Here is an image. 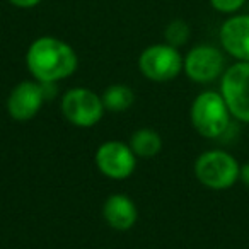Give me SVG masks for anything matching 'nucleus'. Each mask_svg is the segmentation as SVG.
<instances>
[{"mask_svg":"<svg viewBox=\"0 0 249 249\" xmlns=\"http://www.w3.org/2000/svg\"><path fill=\"white\" fill-rule=\"evenodd\" d=\"M183 70L193 82L210 84L225 72V56L212 45H198L188 52Z\"/></svg>","mask_w":249,"mask_h":249,"instance_id":"nucleus-8","label":"nucleus"},{"mask_svg":"<svg viewBox=\"0 0 249 249\" xmlns=\"http://www.w3.org/2000/svg\"><path fill=\"white\" fill-rule=\"evenodd\" d=\"M52 87H55V84H43L38 80H24L18 84L9 94V114L18 121H28L35 118L43 107V103L52 94L55 96V90L52 92Z\"/></svg>","mask_w":249,"mask_h":249,"instance_id":"nucleus-7","label":"nucleus"},{"mask_svg":"<svg viewBox=\"0 0 249 249\" xmlns=\"http://www.w3.org/2000/svg\"><path fill=\"white\" fill-rule=\"evenodd\" d=\"M191 124L203 139H222L231 126L232 114L220 92L203 90L195 97L190 111Z\"/></svg>","mask_w":249,"mask_h":249,"instance_id":"nucleus-2","label":"nucleus"},{"mask_svg":"<svg viewBox=\"0 0 249 249\" xmlns=\"http://www.w3.org/2000/svg\"><path fill=\"white\" fill-rule=\"evenodd\" d=\"M241 164L225 150H207L195 162V176L210 190H229L239 179Z\"/></svg>","mask_w":249,"mask_h":249,"instance_id":"nucleus-3","label":"nucleus"},{"mask_svg":"<svg viewBox=\"0 0 249 249\" xmlns=\"http://www.w3.org/2000/svg\"><path fill=\"white\" fill-rule=\"evenodd\" d=\"M26 65L35 80L56 84L75 72L79 58L69 43L53 36H41L29 46L26 53Z\"/></svg>","mask_w":249,"mask_h":249,"instance_id":"nucleus-1","label":"nucleus"},{"mask_svg":"<svg viewBox=\"0 0 249 249\" xmlns=\"http://www.w3.org/2000/svg\"><path fill=\"white\" fill-rule=\"evenodd\" d=\"M104 107L101 96H97L94 90L86 87H75L67 90L62 97V113L67 120L80 128H90L97 124L103 118Z\"/></svg>","mask_w":249,"mask_h":249,"instance_id":"nucleus-5","label":"nucleus"},{"mask_svg":"<svg viewBox=\"0 0 249 249\" xmlns=\"http://www.w3.org/2000/svg\"><path fill=\"white\" fill-rule=\"evenodd\" d=\"M184 58L178 48L167 45H152L142 52L139 58V67L143 77L154 82H167L176 79L183 70Z\"/></svg>","mask_w":249,"mask_h":249,"instance_id":"nucleus-6","label":"nucleus"},{"mask_svg":"<svg viewBox=\"0 0 249 249\" xmlns=\"http://www.w3.org/2000/svg\"><path fill=\"white\" fill-rule=\"evenodd\" d=\"M103 215L107 225L116 231H128L135 225L139 212L132 198L126 195H111L103 207Z\"/></svg>","mask_w":249,"mask_h":249,"instance_id":"nucleus-11","label":"nucleus"},{"mask_svg":"<svg viewBox=\"0 0 249 249\" xmlns=\"http://www.w3.org/2000/svg\"><path fill=\"white\" fill-rule=\"evenodd\" d=\"M244 4L246 0H210L212 7L222 14H235Z\"/></svg>","mask_w":249,"mask_h":249,"instance_id":"nucleus-15","label":"nucleus"},{"mask_svg":"<svg viewBox=\"0 0 249 249\" xmlns=\"http://www.w3.org/2000/svg\"><path fill=\"white\" fill-rule=\"evenodd\" d=\"M103 104L106 109L120 113V111H126L133 103H135V94L124 84H113L109 86L101 96Z\"/></svg>","mask_w":249,"mask_h":249,"instance_id":"nucleus-13","label":"nucleus"},{"mask_svg":"<svg viewBox=\"0 0 249 249\" xmlns=\"http://www.w3.org/2000/svg\"><path fill=\"white\" fill-rule=\"evenodd\" d=\"M96 166L104 176L111 179H124L133 174L137 156L132 147L118 140L104 142L96 152Z\"/></svg>","mask_w":249,"mask_h":249,"instance_id":"nucleus-9","label":"nucleus"},{"mask_svg":"<svg viewBox=\"0 0 249 249\" xmlns=\"http://www.w3.org/2000/svg\"><path fill=\"white\" fill-rule=\"evenodd\" d=\"M220 45L237 62H249V14L231 16L222 24Z\"/></svg>","mask_w":249,"mask_h":249,"instance_id":"nucleus-10","label":"nucleus"},{"mask_svg":"<svg viewBox=\"0 0 249 249\" xmlns=\"http://www.w3.org/2000/svg\"><path fill=\"white\" fill-rule=\"evenodd\" d=\"M191 29L188 26L186 21L183 19H174L167 24L166 31H164V38H166V43L174 48H179V46L186 45L188 39H190Z\"/></svg>","mask_w":249,"mask_h":249,"instance_id":"nucleus-14","label":"nucleus"},{"mask_svg":"<svg viewBox=\"0 0 249 249\" xmlns=\"http://www.w3.org/2000/svg\"><path fill=\"white\" fill-rule=\"evenodd\" d=\"M9 2L19 9H31V7H36L41 0H9Z\"/></svg>","mask_w":249,"mask_h":249,"instance_id":"nucleus-16","label":"nucleus"},{"mask_svg":"<svg viewBox=\"0 0 249 249\" xmlns=\"http://www.w3.org/2000/svg\"><path fill=\"white\" fill-rule=\"evenodd\" d=\"M130 147L133 154L142 159H152L162 149V139L157 132L150 128H140L130 139Z\"/></svg>","mask_w":249,"mask_h":249,"instance_id":"nucleus-12","label":"nucleus"},{"mask_svg":"<svg viewBox=\"0 0 249 249\" xmlns=\"http://www.w3.org/2000/svg\"><path fill=\"white\" fill-rule=\"evenodd\" d=\"M220 94L232 118L249 123V62H235L220 79Z\"/></svg>","mask_w":249,"mask_h":249,"instance_id":"nucleus-4","label":"nucleus"},{"mask_svg":"<svg viewBox=\"0 0 249 249\" xmlns=\"http://www.w3.org/2000/svg\"><path fill=\"white\" fill-rule=\"evenodd\" d=\"M239 179L244 184L246 188H249V162L242 164L241 166V173H239Z\"/></svg>","mask_w":249,"mask_h":249,"instance_id":"nucleus-17","label":"nucleus"}]
</instances>
